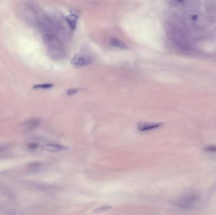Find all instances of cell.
Returning a JSON list of instances; mask_svg holds the SVG:
<instances>
[{
  "instance_id": "5bb4252c",
  "label": "cell",
  "mask_w": 216,
  "mask_h": 215,
  "mask_svg": "<svg viewBox=\"0 0 216 215\" xmlns=\"http://www.w3.org/2000/svg\"><path fill=\"white\" fill-rule=\"evenodd\" d=\"M207 151H211V152H215L216 151V147L215 146H209L206 148Z\"/></svg>"
},
{
  "instance_id": "7c38bea8",
  "label": "cell",
  "mask_w": 216,
  "mask_h": 215,
  "mask_svg": "<svg viewBox=\"0 0 216 215\" xmlns=\"http://www.w3.org/2000/svg\"><path fill=\"white\" fill-rule=\"evenodd\" d=\"M38 147H39V145L37 144V143H30V144L28 145L29 148L30 150H35V149L37 148Z\"/></svg>"
},
{
  "instance_id": "52a82bcc",
  "label": "cell",
  "mask_w": 216,
  "mask_h": 215,
  "mask_svg": "<svg viewBox=\"0 0 216 215\" xmlns=\"http://www.w3.org/2000/svg\"><path fill=\"white\" fill-rule=\"evenodd\" d=\"M40 124V120L39 119H32L30 120L27 121L25 123V126L29 129H34L36 127H38Z\"/></svg>"
},
{
  "instance_id": "4fadbf2b",
  "label": "cell",
  "mask_w": 216,
  "mask_h": 215,
  "mask_svg": "<svg viewBox=\"0 0 216 215\" xmlns=\"http://www.w3.org/2000/svg\"><path fill=\"white\" fill-rule=\"evenodd\" d=\"M8 145H0V153L4 152L5 151H6L8 148Z\"/></svg>"
},
{
  "instance_id": "9c48e42d",
  "label": "cell",
  "mask_w": 216,
  "mask_h": 215,
  "mask_svg": "<svg viewBox=\"0 0 216 215\" xmlns=\"http://www.w3.org/2000/svg\"><path fill=\"white\" fill-rule=\"evenodd\" d=\"M112 208L113 207L110 205H104V206H102L101 207H99V208L95 209L93 211V213H98L104 212V211H106L108 210H110L111 209H112Z\"/></svg>"
},
{
  "instance_id": "3957f363",
  "label": "cell",
  "mask_w": 216,
  "mask_h": 215,
  "mask_svg": "<svg viewBox=\"0 0 216 215\" xmlns=\"http://www.w3.org/2000/svg\"><path fill=\"white\" fill-rule=\"evenodd\" d=\"M92 58L87 55H78L71 59V64L75 67H83L89 65L92 63Z\"/></svg>"
},
{
  "instance_id": "8992f818",
  "label": "cell",
  "mask_w": 216,
  "mask_h": 215,
  "mask_svg": "<svg viewBox=\"0 0 216 215\" xmlns=\"http://www.w3.org/2000/svg\"><path fill=\"white\" fill-rule=\"evenodd\" d=\"M111 45L116 48H119L121 49H128V46L124 42L121 41L120 39H118L117 38H113L111 41Z\"/></svg>"
},
{
  "instance_id": "5b68a950",
  "label": "cell",
  "mask_w": 216,
  "mask_h": 215,
  "mask_svg": "<svg viewBox=\"0 0 216 215\" xmlns=\"http://www.w3.org/2000/svg\"><path fill=\"white\" fill-rule=\"evenodd\" d=\"M42 148L51 151H66L69 149V148L67 147L60 144H56V143H46V144L43 145Z\"/></svg>"
},
{
  "instance_id": "6da1fadb",
  "label": "cell",
  "mask_w": 216,
  "mask_h": 215,
  "mask_svg": "<svg viewBox=\"0 0 216 215\" xmlns=\"http://www.w3.org/2000/svg\"><path fill=\"white\" fill-rule=\"evenodd\" d=\"M47 53L49 58L55 61H59L65 56V51L59 41L48 46Z\"/></svg>"
},
{
  "instance_id": "7a4b0ae2",
  "label": "cell",
  "mask_w": 216,
  "mask_h": 215,
  "mask_svg": "<svg viewBox=\"0 0 216 215\" xmlns=\"http://www.w3.org/2000/svg\"><path fill=\"white\" fill-rule=\"evenodd\" d=\"M197 200L198 196L196 194H190L179 200L176 203V205L182 208H190L196 203Z\"/></svg>"
},
{
  "instance_id": "8fae6325",
  "label": "cell",
  "mask_w": 216,
  "mask_h": 215,
  "mask_svg": "<svg viewBox=\"0 0 216 215\" xmlns=\"http://www.w3.org/2000/svg\"><path fill=\"white\" fill-rule=\"evenodd\" d=\"M79 91V90L78 88H70L66 91V95L68 96L74 95L76 94H77Z\"/></svg>"
},
{
  "instance_id": "2e32d148",
  "label": "cell",
  "mask_w": 216,
  "mask_h": 215,
  "mask_svg": "<svg viewBox=\"0 0 216 215\" xmlns=\"http://www.w3.org/2000/svg\"><path fill=\"white\" fill-rule=\"evenodd\" d=\"M176 1H177L178 2H179V3H182V2H183L185 1V0H176Z\"/></svg>"
},
{
  "instance_id": "ba28073f",
  "label": "cell",
  "mask_w": 216,
  "mask_h": 215,
  "mask_svg": "<svg viewBox=\"0 0 216 215\" xmlns=\"http://www.w3.org/2000/svg\"><path fill=\"white\" fill-rule=\"evenodd\" d=\"M66 20L72 29H75L77 23V16L75 15H70L66 17Z\"/></svg>"
},
{
  "instance_id": "9a60e30c",
  "label": "cell",
  "mask_w": 216,
  "mask_h": 215,
  "mask_svg": "<svg viewBox=\"0 0 216 215\" xmlns=\"http://www.w3.org/2000/svg\"><path fill=\"white\" fill-rule=\"evenodd\" d=\"M197 19H198V16H197V15H193V16H192V17H191V19H192L193 21L196 20H197Z\"/></svg>"
},
{
  "instance_id": "277c9868",
  "label": "cell",
  "mask_w": 216,
  "mask_h": 215,
  "mask_svg": "<svg viewBox=\"0 0 216 215\" xmlns=\"http://www.w3.org/2000/svg\"><path fill=\"white\" fill-rule=\"evenodd\" d=\"M162 126L161 123L156 122H143L138 124L137 128L140 131H147L156 129Z\"/></svg>"
},
{
  "instance_id": "30bf717a",
  "label": "cell",
  "mask_w": 216,
  "mask_h": 215,
  "mask_svg": "<svg viewBox=\"0 0 216 215\" xmlns=\"http://www.w3.org/2000/svg\"><path fill=\"white\" fill-rule=\"evenodd\" d=\"M53 86V85L51 83H43L34 85L33 86L34 89H49Z\"/></svg>"
}]
</instances>
